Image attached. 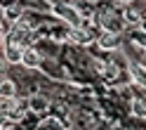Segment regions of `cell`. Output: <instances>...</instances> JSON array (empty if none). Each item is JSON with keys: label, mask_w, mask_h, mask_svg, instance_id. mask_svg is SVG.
Wrapping results in <instances>:
<instances>
[{"label": "cell", "mask_w": 146, "mask_h": 130, "mask_svg": "<svg viewBox=\"0 0 146 130\" xmlns=\"http://www.w3.org/2000/svg\"><path fill=\"white\" fill-rule=\"evenodd\" d=\"M141 21H144V19H141V14L137 12V10L130 7V10L125 12V24H127V26H134V24H141Z\"/></svg>", "instance_id": "8"}, {"label": "cell", "mask_w": 146, "mask_h": 130, "mask_svg": "<svg viewBox=\"0 0 146 130\" xmlns=\"http://www.w3.org/2000/svg\"><path fill=\"white\" fill-rule=\"evenodd\" d=\"M71 38H73V40H78V43H87V40H90V36L83 33L80 29H71Z\"/></svg>", "instance_id": "12"}, {"label": "cell", "mask_w": 146, "mask_h": 130, "mask_svg": "<svg viewBox=\"0 0 146 130\" xmlns=\"http://www.w3.org/2000/svg\"><path fill=\"white\" fill-rule=\"evenodd\" d=\"M54 14H57V17H61V19L66 21L71 29H80V21H83V17H80V12L76 10V7H68V5L59 3L57 7H54Z\"/></svg>", "instance_id": "1"}, {"label": "cell", "mask_w": 146, "mask_h": 130, "mask_svg": "<svg viewBox=\"0 0 146 130\" xmlns=\"http://www.w3.org/2000/svg\"><path fill=\"white\" fill-rule=\"evenodd\" d=\"M118 45H120V38H118V33L104 31L102 36H99V48H102V50H115Z\"/></svg>", "instance_id": "3"}, {"label": "cell", "mask_w": 146, "mask_h": 130, "mask_svg": "<svg viewBox=\"0 0 146 130\" xmlns=\"http://www.w3.org/2000/svg\"><path fill=\"white\" fill-rule=\"evenodd\" d=\"M0 95H3V99H14L17 95V83L10 80V78H3V85H0Z\"/></svg>", "instance_id": "5"}, {"label": "cell", "mask_w": 146, "mask_h": 130, "mask_svg": "<svg viewBox=\"0 0 146 130\" xmlns=\"http://www.w3.org/2000/svg\"><path fill=\"white\" fill-rule=\"evenodd\" d=\"M21 64H24L26 69H38V66H40V52L33 50V48H26V50H24Z\"/></svg>", "instance_id": "4"}, {"label": "cell", "mask_w": 146, "mask_h": 130, "mask_svg": "<svg viewBox=\"0 0 146 130\" xmlns=\"http://www.w3.org/2000/svg\"><path fill=\"white\" fill-rule=\"evenodd\" d=\"M139 29H141V31H144V33H146V19H144V21H141V24H139Z\"/></svg>", "instance_id": "13"}, {"label": "cell", "mask_w": 146, "mask_h": 130, "mask_svg": "<svg viewBox=\"0 0 146 130\" xmlns=\"http://www.w3.org/2000/svg\"><path fill=\"white\" fill-rule=\"evenodd\" d=\"M123 3H132V0H123Z\"/></svg>", "instance_id": "14"}, {"label": "cell", "mask_w": 146, "mask_h": 130, "mask_svg": "<svg viewBox=\"0 0 146 130\" xmlns=\"http://www.w3.org/2000/svg\"><path fill=\"white\" fill-rule=\"evenodd\" d=\"M130 73H132L134 83L146 85V66H141V64H132V66H130Z\"/></svg>", "instance_id": "6"}, {"label": "cell", "mask_w": 146, "mask_h": 130, "mask_svg": "<svg viewBox=\"0 0 146 130\" xmlns=\"http://www.w3.org/2000/svg\"><path fill=\"white\" fill-rule=\"evenodd\" d=\"M106 31H111V33H120V21L115 19V17H106Z\"/></svg>", "instance_id": "11"}, {"label": "cell", "mask_w": 146, "mask_h": 130, "mask_svg": "<svg viewBox=\"0 0 146 130\" xmlns=\"http://www.w3.org/2000/svg\"><path fill=\"white\" fill-rule=\"evenodd\" d=\"M132 114H134L137 118H146V102L134 99V102H132Z\"/></svg>", "instance_id": "9"}, {"label": "cell", "mask_w": 146, "mask_h": 130, "mask_svg": "<svg viewBox=\"0 0 146 130\" xmlns=\"http://www.w3.org/2000/svg\"><path fill=\"white\" fill-rule=\"evenodd\" d=\"M29 107H31V111H45L47 109V99L45 97H33V99H29Z\"/></svg>", "instance_id": "10"}, {"label": "cell", "mask_w": 146, "mask_h": 130, "mask_svg": "<svg viewBox=\"0 0 146 130\" xmlns=\"http://www.w3.org/2000/svg\"><path fill=\"white\" fill-rule=\"evenodd\" d=\"M5 21H14V24H19L21 21V7H5Z\"/></svg>", "instance_id": "7"}, {"label": "cell", "mask_w": 146, "mask_h": 130, "mask_svg": "<svg viewBox=\"0 0 146 130\" xmlns=\"http://www.w3.org/2000/svg\"><path fill=\"white\" fill-rule=\"evenodd\" d=\"M24 45H17V43H5L3 45V52H5V62L7 64H21L24 59Z\"/></svg>", "instance_id": "2"}]
</instances>
